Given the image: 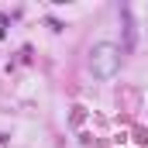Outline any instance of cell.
<instances>
[{"instance_id":"cell-1","label":"cell","mask_w":148,"mask_h":148,"mask_svg":"<svg viewBox=\"0 0 148 148\" xmlns=\"http://www.w3.org/2000/svg\"><path fill=\"white\" fill-rule=\"evenodd\" d=\"M90 69H93V76H100V79H110V76L121 69V45H114V41H97V45L90 48Z\"/></svg>"}]
</instances>
